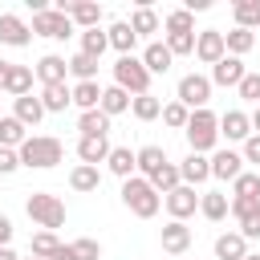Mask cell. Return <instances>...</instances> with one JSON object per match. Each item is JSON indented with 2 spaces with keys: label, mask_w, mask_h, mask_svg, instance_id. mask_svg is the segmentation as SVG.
<instances>
[{
  "label": "cell",
  "mask_w": 260,
  "mask_h": 260,
  "mask_svg": "<svg viewBox=\"0 0 260 260\" xmlns=\"http://www.w3.org/2000/svg\"><path fill=\"white\" fill-rule=\"evenodd\" d=\"M16 154H20V167H28V171H49V167H57V162L65 158V142L53 138V134H28Z\"/></svg>",
  "instance_id": "1"
},
{
  "label": "cell",
  "mask_w": 260,
  "mask_h": 260,
  "mask_svg": "<svg viewBox=\"0 0 260 260\" xmlns=\"http://www.w3.org/2000/svg\"><path fill=\"white\" fill-rule=\"evenodd\" d=\"M183 134H187L191 154H207V150H215V142H219V114H211V110H191Z\"/></svg>",
  "instance_id": "2"
},
{
  "label": "cell",
  "mask_w": 260,
  "mask_h": 260,
  "mask_svg": "<svg viewBox=\"0 0 260 260\" xmlns=\"http://www.w3.org/2000/svg\"><path fill=\"white\" fill-rule=\"evenodd\" d=\"M122 203L130 207V215H138V219H154L158 207H162V195H158L142 175H130V179L122 183Z\"/></svg>",
  "instance_id": "3"
},
{
  "label": "cell",
  "mask_w": 260,
  "mask_h": 260,
  "mask_svg": "<svg viewBox=\"0 0 260 260\" xmlns=\"http://www.w3.org/2000/svg\"><path fill=\"white\" fill-rule=\"evenodd\" d=\"M24 211H28L32 223H41V232H53V228L65 223V203L57 195H49V191H32L24 199Z\"/></svg>",
  "instance_id": "4"
},
{
  "label": "cell",
  "mask_w": 260,
  "mask_h": 260,
  "mask_svg": "<svg viewBox=\"0 0 260 260\" xmlns=\"http://www.w3.org/2000/svg\"><path fill=\"white\" fill-rule=\"evenodd\" d=\"M114 85L126 89L130 98H138V93H150V73L138 57H118L114 61Z\"/></svg>",
  "instance_id": "5"
},
{
  "label": "cell",
  "mask_w": 260,
  "mask_h": 260,
  "mask_svg": "<svg viewBox=\"0 0 260 260\" xmlns=\"http://www.w3.org/2000/svg\"><path fill=\"white\" fill-rule=\"evenodd\" d=\"M175 102H183L187 110H207L211 102V81L203 73H183L179 77V89H175Z\"/></svg>",
  "instance_id": "6"
},
{
  "label": "cell",
  "mask_w": 260,
  "mask_h": 260,
  "mask_svg": "<svg viewBox=\"0 0 260 260\" xmlns=\"http://www.w3.org/2000/svg\"><path fill=\"white\" fill-rule=\"evenodd\" d=\"M28 28H32V37H49V41H65V37H73V32H77V28H73V20H69L65 12H57V8L37 12Z\"/></svg>",
  "instance_id": "7"
},
{
  "label": "cell",
  "mask_w": 260,
  "mask_h": 260,
  "mask_svg": "<svg viewBox=\"0 0 260 260\" xmlns=\"http://www.w3.org/2000/svg\"><path fill=\"white\" fill-rule=\"evenodd\" d=\"M162 207L171 211V219L187 223V219L199 211V191H195V187H187V183H179L171 195H162Z\"/></svg>",
  "instance_id": "8"
},
{
  "label": "cell",
  "mask_w": 260,
  "mask_h": 260,
  "mask_svg": "<svg viewBox=\"0 0 260 260\" xmlns=\"http://www.w3.org/2000/svg\"><path fill=\"white\" fill-rule=\"evenodd\" d=\"M57 12H65L73 20V28H81V32L102 24V4H93V0H61Z\"/></svg>",
  "instance_id": "9"
},
{
  "label": "cell",
  "mask_w": 260,
  "mask_h": 260,
  "mask_svg": "<svg viewBox=\"0 0 260 260\" xmlns=\"http://www.w3.org/2000/svg\"><path fill=\"white\" fill-rule=\"evenodd\" d=\"M28 41H32L28 20L16 16V12H0V45H8V49H24Z\"/></svg>",
  "instance_id": "10"
},
{
  "label": "cell",
  "mask_w": 260,
  "mask_h": 260,
  "mask_svg": "<svg viewBox=\"0 0 260 260\" xmlns=\"http://www.w3.org/2000/svg\"><path fill=\"white\" fill-rule=\"evenodd\" d=\"M195 57H199L203 65L223 61V57H228V49H223V32H219V28H203V32H195Z\"/></svg>",
  "instance_id": "11"
},
{
  "label": "cell",
  "mask_w": 260,
  "mask_h": 260,
  "mask_svg": "<svg viewBox=\"0 0 260 260\" xmlns=\"http://www.w3.org/2000/svg\"><path fill=\"white\" fill-rule=\"evenodd\" d=\"M32 77H37L41 85H65V77H69V65H65V57H57V53H45V57L32 65Z\"/></svg>",
  "instance_id": "12"
},
{
  "label": "cell",
  "mask_w": 260,
  "mask_h": 260,
  "mask_svg": "<svg viewBox=\"0 0 260 260\" xmlns=\"http://www.w3.org/2000/svg\"><path fill=\"white\" fill-rule=\"evenodd\" d=\"M158 244H162V252L183 256V252L191 248V228H187V223H179V219H167V223H162V232H158Z\"/></svg>",
  "instance_id": "13"
},
{
  "label": "cell",
  "mask_w": 260,
  "mask_h": 260,
  "mask_svg": "<svg viewBox=\"0 0 260 260\" xmlns=\"http://www.w3.org/2000/svg\"><path fill=\"white\" fill-rule=\"evenodd\" d=\"M244 175V158H240V150H215L211 154V179H223V183H232V179H240Z\"/></svg>",
  "instance_id": "14"
},
{
  "label": "cell",
  "mask_w": 260,
  "mask_h": 260,
  "mask_svg": "<svg viewBox=\"0 0 260 260\" xmlns=\"http://www.w3.org/2000/svg\"><path fill=\"white\" fill-rule=\"evenodd\" d=\"M179 179H183L187 187H203V183L211 179V158H207V154H191V150H187V158L179 162Z\"/></svg>",
  "instance_id": "15"
},
{
  "label": "cell",
  "mask_w": 260,
  "mask_h": 260,
  "mask_svg": "<svg viewBox=\"0 0 260 260\" xmlns=\"http://www.w3.org/2000/svg\"><path fill=\"white\" fill-rule=\"evenodd\" d=\"M138 61L146 65V73H150V77L171 73V65H175V57H171V49H167L162 41H146V49H142V57H138Z\"/></svg>",
  "instance_id": "16"
},
{
  "label": "cell",
  "mask_w": 260,
  "mask_h": 260,
  "mask_svg": "<svg viewBox=\"0 0 260 260\" xmlns=\"http://www.w3.org/2000/svg\"><path fill=\"white\" fill-rule=\"evenodd\" d=\"M0 93H8V98H24V93H32V65H8V73H4V85H0Z\"/></svg>",
  "instance_id": "17"
},
{
  "label": "cell",
  "mask_w": 260,
  "mask_h": 260,
  "mask_svg": "<svg viewBox=\"0 0 260 260\" xmlns=\"http://www.w3.org/2000/svg\"><path fill=\"white\" fill-rule=\"evenodd\" d=\"M248 134H252L248 110H228V114H219V138H228V142H244Z\"/></svg>",
  "instance_id": "18"
},
{
  "label": "cell",
  "mask_w": 260,
  "mask_h": 260,
  "mask_svg": "<svg viewBox=\"0 0 260 260\" xmlns=\"http://www.w3.org/2000/svg\"><path fill=\"white\" fill-rule=\"evenodd\" d=\"M244 73H248V65L240 61V57H223V61H215L211 65V85H240L244 81Z\"/></svg>",
  "instance_id": "19"
},
{
  "label": "cell",
  "mask_w": 260,
  "mask_h": 260,
  "mask_svg": "<svg viewBox=\"0 0 260 260\" xmlns=\"http://www.w3.org/2000/svg\"><path fill=\"white\" fill-rule=\"evenodd\" d=\"M106 41H110V49H114L118 57H134V45H138V37H134V28H130L126 20H114V24L106 28Z\"/></svg>",
  "instance_id": "20"
},
{
  "label": "cell",
  "mask_w": 260,
  "mask_h": 260,
  "mask_svg": "<svg viewBox=\"0 0 260 260\" xmlns=\"http://www.w3.org/2000/svg\"><path fill=\"white\" fill-rule=\"evenodd\" d=\"M12 118L20 122V126H37L41 118H45V106H41V98L37 93H24V98H12Z\"/></svg>",
  "instance_id": "21"
},
{
  "label": "cell",
  "mask_w": 260,
  "mask_h": 260,
  "mask_svg": "<svg viewBox=\"0 0 260 260\" xmlns=\"http://www.w3.org/2000/svg\"><path fill=\"white\" fill-rule=\"evenodd\" d=\"M248 256V240L240 232H219L215 236V260H244Z\"/></svg>",
  "instance_id": "22"
},
{
  "label": "cell",
  "mask_w": 260,
  "mask_h": 260,
  "mask_svg": "<svg viewBox=\"0 0 260 260\" xmlns=\"http://www.w3.org/2000/svg\"><path fill=\"white\" fill-rule=\"evenodd\" d=\"M106 167H110V175H118L122 183H126L130 175H138V162H134V150H130V146H110Z\"/></svg>",
  "instance_id": "23"
},
{
  "label": "cell",
  "mask_w": 260,
  "mask_h": 260,
  "mask_svg": "<svg viewBox=\"0 0 260 260\" xmlns=\"http://www.w3.org/2000/svg\"><path fill=\"white\" fill-rule=\"evenodd\" d=\"M77 130H81V138H110V118L102 110H85V114H77Z\"/></svg>",
  "instance_id": "24"
},
{
  "label": "cell",
  "mask_w": 260,
  "mask_h": 260,
  "mask_svg": "<svg viewBox=\"0 0 260 260\" xmlns=\"http://www.w3.org/2000/svg\"><path fill=\"white\" fill-rule=\"evenodd\" d=\"M77 158L85 167H98L110 158V138H77Z\"/></svg>",
  "instance_id": "25"
},
{
  "label": "cell",
  "mask_w": 260,
  "mask_h": 260,
  "mask_svg": "<svg viewBox=\"0 0 260 260\" xmlns=\"http://www.w3.org/2000/svg\"><path fill=\"white\" fill-rule=\"evenodd\" d=\"M69 187H73L77 195H89V191H98V187H102V171H98V167L77 162V167L69 171Z\"/></svg>",
  "instance_id": "26"
},
{
  "label": "cell",
  "mask_w": 260,
  "mask_h": 260,
  "mask_svg": "<svg viewBox=\"0 0 260 260\" xmlns=\"http://www.w3.org/2000/svg\"><path fill=\"white\" fill-rule=\"evenodd\" d=\"M228 203H232V199H228L223 191H203V195H199V215L211 219V223H219V219H228Z\"/></svg>",
  "instance_id": "27"
},
{
  "label": "cell",
  "mask_w": 260,
  "mask_h": 260,
  "mask_svg": "<svg viewBox=\"0 0 260 260\" xmlns=\"http://www.w3.org/2000/svg\"><path fill=\"white\" fill-rule=\"evenodd\" d=\"M126 24L134 28V37H150V32H158V24H162V20H158V12H154L150 4H138V8L130 12V20H126Z\"/></svg>",
  "instance_id": "28"
},
{
  "label": "cell",
  "mask_w": 260,
  "mask_h": 260,
  "mask_svg": "<svg viewBox=\"0 0 260 260\" xmlns=\"http://www.w3.org/2000/svg\"><path fill=\"white\" fill-rule=\"evenodd\" d=\"M65 65H69V77H73V85L77 81H98V57H85V53H73V57H65Z\"/></svg>",
  "instance_id": "29"
},
{
  "label": "cell",
  "mask_w": 260,
  "mask_h": 260,
  "mask_svg": "<svg viewBox=\"0 0 260 260\" xmlns=\"http://www.w3.org/2000/svg\"><path fill=\"white\" fill-rule=\"evenodd\" d=\"M69 98H73V106L85 114V110H98V102H102V85L98 81H77V85H69Z\"/></svg>",
  "instance_id": "30"
},
{
  "label": "cell",
  "mask_w": 260,
  "mask_h": 260,
  "mask_svg": "<svg viewBox=\"0 0 260 260\" xmlns=\"http://www.w3.org/2000/svg\"><path fill=\"white\" fill-rule=\"evenodd\" d=\"M41 106H45V114H65V106H73V98H69V85H41Z\"/></svg>",
  "instance_id": "31"
},
{
  "label": "cell",
  "mask_w": 260,
  "mask_h": 260,
  "mask_svg": "<svg viewBox=\"0 0 260 260\" xmlns=\"http://www.w3.org/2000/svg\"><path fill=\"white\" fill-rule=\"evenodd\" d=\"M98 110H102L106 118H118V114H126V110H130V93H126V89H118V85H106V89H102Z\"/></svg>",
  "instance_id": "32"
},
{
  "label": "cell",
  "mask_w": 260,
  "mask_h": 260,
  "mask_svg": "<svg viewBox=\"0 0 260 260\" xmlns=\"http://www.w3.org/2000/svg\"><path fill=\"white\" fill-rule=\"evenodd\" d=\"M223 49H228V57H240V61H244V53L256 49V32H248V28H232V32H223Z\"/></svg>",
  "instance_id": "33"
},
{
  "label": "cell",
  "mask_w": 260,
  "mask_h": 260,
  "mask_svg": "<svg viewBox=\"0 0 260 260\" xmlns=\"http://www.w3.org/2000/svg\"><path fill=\"white\" fill-rule=\"evenodd\" d=\"M134 162H138V175H142V179H150V175H154V171H158V167L167 162V150L150 142V146H142V150H134Z\"/></svg>",
  "instance_id": "34"
},
{
  "label": "cell",
  "mask_w": 260,
  "mask_h": 260,
  "mask_svg": "<svg viewBox=\"0 0 260 260\" xmlns=\"http://www.w3.org/2000/svg\"><path fill=\"white\" fill-rule=\"evenodd\" d=\"M146 183H150V187H154L158 195H171V191H175V187L183 183V179H179V162H171V158H167V162H162V167H158V171H154V175H150Z\"/></svg>",
  "instance_id": "35"
},
{
  "label": "cell",
  "mask_w": 260,
  "mask_h": 260,
  "mask_svg": "<svg viewBox=\"0 0 260 260\" xmlns=\"http://www.w3.org/2000/svg\"><path fill=\"white\" fill-rule=\"evenodd\" d=\"M28 138V126H20L12 114H0V146L8 150H20V142Z\"/></svg>",
  "instance_id": "36"
},
{
  "label": "cell",
  "mask_w": 260,
  "mask_h": 260,
  "mask_svg": "<svg viewBox=\"0 0 260 260\" xmlns=\"http://www.w3.org/2000/svg\"><path fill=\"white\" fill-rule=\"evenodd\" d=\"M232 16H236V28H260V0H236L232 4Z\"/></svg>",
  "instance_id": "37"
},
{
  "label": "cell",
  "mask_w": 260,
  "mask_h": 260,
  "mask_svg": "<svg viewBox=\"0 0 260 260\" xmlns=\"http://www.w3.org/2000/svg\"><path fill=\"white\" fill-rule=\"evenodd\" d=\"M130 114H134L138 122H154V118L162 114V102H158L154 93H138V98H130Z\"/></svg>",
  "instance_id": "38"
},
{
  "label": "cell",
  "mask_w": 260,
  "mask_h": 260,
  "mask_svg": "<svg viewBox=\"0 0 260 260\" xmlns=\"http://www.w3.org/2000/svg\"><path fill=\"white\" fill-rule=\"evenodd\" d=\"M28 248H32V256H37V260H57V252H61V240H57V232H37Z\"/></svg>",
  "instance_id": "39"
},
{
  "label": "cell",
  "mask_w": 260,
  "mask_h": 260,
  "mask_svg": "<svg viewBox=\"0 0 260 260\" xmlns=\"http://www.w3.org/2000/svg\"><path fill=\"white\" fill-rule=\"evenodd\" d=\"M106 49H110V41H106V32H102V28H85V32H81V49H77V53H85V57H98V61H102V53H106Z\"/></svg>",
  "instance_id": "40"
},
{
  "label": "cell",
  "mask_w": 260,
  "mask_h": 260,
  "mask_svg": "<svg viewBox=\"0 0 260 260\" xmlns=\"http://www.w3.org/2000/svg\"><path fill=\"white\" fill-rule=\"evenodd\" d=\"M162 45L171 49V57H187V53H195V32H167Z\"/></svg>",
  "instance_id": "41"
},
{
  "label": "cell",
  "mask_w": 260,
  "mask_h": 260,
  "mask_svg": "<svg viewBox=\"0 0 260 260\" xmlns=\"http://www.w3.org/2000/svg\"><path fill=\"white\" fill-rule=\"evenodd\" d=\"M232 195H244V199H260V175H256V171H244L240 179H232Z\"/></svg>",
  "instance_id": "42"
},
{
  "label": "cell",
  "mask_w": 260,
  "mask_h": 260,
  "mask_svg": "<svg viewBox=\"0 0 260 260\" xmlns=\"http://www.w3.org/2000/svg\"><path fill=\"white\" fill-rule=\"evenodd\" d=\"M162 28H167V32H195V16H191L187 8H175V12H167Z\"/></svg>",
  "instance_id": "43"
},
{
  "label": "cell",
  "mask_w": 260,
  "mask_h": 260,
  "mask_svg": "<svg viewBox=\"0 0 260 260\" xmlns=\"http://www.w3.org/2000/svg\"><path fill=\"white\" fill-rule=\"evenodd\" d=\"M158 118H162V122H167L171 130H183V126H187V118H191V110H187L183 102H167Z\"/></svg>",
  "instance_id": "44"
},
{
  "label": "cell",
  "mask_w": 260,
  "mask_h": 260,
  "mask_svg": "<svg viewBox=\"0 0 260 260\" xmlns=\"http://www.w3.org/2000/svg\"><path fill=\"white\" fill-rule=\"evenodd\" d=\"M236 93H240L244 102H252V106H260V73H256V69H248V73H244V81L236 85Z\"/></svg>",
  "instance_id": "45"
},
{
  "label": "cell",
  "mask_w": 260,
  "mask_h": 260,
  "mask_svg": "<svg viewBox=\"0 0 260 260\" xmlns=\"http://www.w3.org/2000/svg\"><path fill=\"white\" fill-rule=\"evenodd\" d=\"M260 211V199H244V195H232V203H228V215H236L240 223L248 219V215H256Z\"/></svg>",
  "instance_id": "46"
},
{
  "label": "cell",
  "mask_w": 260,
  "mask_h": 260,
  "mask_svg": "<svg viewBox=\"0 0 260 260\" xmlns=\"http://www.w3.org/2000/svg\"><path fill=\"white\" fill-rule=\"evenodd\" d=\"M69 252H73V260H102V244L89 240V236H85V240H73Z\"/></svg>",
  "instance_id": "47"
},
{
  "label": "cell",
  "mask_w": 260,
  "mask_h": 260,
  "mask_svg": "<svg viewBox=\"0 0 260 260\" xmlns=\"http://www.w3.org/2000/svg\"><path fill=\"white\" fill-rule=\"evenodd\" d=\"M240 158L260 167V134H248V138H244V146H240Z\"/></svg>",
  "instance_id": "48"
},
{
  "label": "cell",
  "mask_w": 260,
  "mask_h": 260,
  "mask_svg": "<svg viewBox=\"0 0 260 260\" xmlns=\"http://www.w3.org/2000/svg\"><path fill=\"white\" fill-rule=\"evenodd\" d=\"M16 167H20V154L8 150V146H0V175H12Z\"/></svg>",
  "instance_id": "49"
},
{
  "label": "cell",
  "mask_w": 260,
  "mask_h": 260,
  "mask_svg": "<svg viewBox=\"0 0 260 260\" xmlns=\"http://www.w3.org/2000/svg\"><path fill=\"white\" fill-rule=\"evenodd\" d=\"M240 236H244V240H260V211L248 215V219L240 223Z\"/></svg>",
  "instance_id": "50"
},
{
  "label": "cell",
  "mask_w": 260,
  "mask_h": 260,
  "mask_svg": "<svg viewBox=\"0 0 260 260\" xmlns=\"http://www.w3.org/2000/svg\"><path fill=\"white\" fill-rule=\"evenodd\" d=\"M8 244H12V219L0 215V248H8Z\"/></svg>",
  "instance_id": "51"
},
{
  "label": "cell",
  "mask_w": 260,
  "mask_h": 260,
  "mask_svg": "<svg viewBox=\"0 0 260 260\" xmlns=\"http://www.w3.org/2000/svg\"><path fill=\"white\" fill-rule=\"evenodd\" d=\"M248 122H252V134H260V106H256V110L248 114Z\"/></svg>",
  "instance_id": "52"
},
{
  "label": "cell",
  "mask_w": 260,
  "mask_h": 260,
  "mask_svg": "<svg viewBox=\"0 0 260 260\" xmlns=\"http://www.w3.org/2000/svg\"><path fill=\"white\" fill-rule=\"evenodd\" d=\"M0 260H20V256H16L12 248H0Z\"/></svg>",
  "instance_id": "53"
},
{
  "label": "cell",
  "mask_w": 260,
  "mask_h": 260,
  "mask_svg": "<svg viewBox=\"0 0 260 260\" xmlns=\"http://www.w3.org/2000/svg\"><path fill=\"white\" fill-rule=\"evenodd\" d=\"M8 65H12V61H0V85H4V73H8Z\"/></svg>",
  "instance_id": "54"
},
{
  "label": "cell",
  "mask_w": 260,
  "mask_h": 260,
  "mask_svg": "<svg viewBox=\"0 0 260 260\" xmlns=\"http://www.w3.org/2000/svg\"><path fill=\"white\" fill-rule=\"evenodd\" d=\"M244 260H260V252H248V256H244Z\"/></svg>",
  "instance_id": "55"
},
{
  "label": "cell",
  "mask_w": 260,
  "mask_h": 260,
  "mask_svg": "<svg viewBox=\"0 0 260 260\" xmlns=\"http://www.w3.org/2000/svg\"><path fill=\"white\" fill-rule=\"evenodd\" d=\"M28 260H37V256H28Z\"/></svg>",
  "instance_id": "56"
}]
</instances>
